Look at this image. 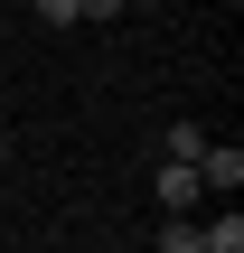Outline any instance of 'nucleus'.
Masks as SVG:
<instances>
[{
  "label": "nucleus",
  "instance_id": "nucleus-1",
  "mask_svg": "<svg viewBox=\"0 0 244 253\" xmlns=\"http://www.w3.org/2000/svg\"><path fill=\"white\" fill-rule=\"evenodd\" d=\"M197 188H226V197L244 188V150L235 141H207V150H197Z\"/></svg>",
  "mask_w": 244,
  "mask_h": 253
},
{
  "label": "nucleus",
  "instance_id": "nucleus-2",
  "mask_svg": "<svg viewBox=\"0 0 244 253\" xmlns=\"http://www.w3.org/2000/svg\"><path fill=\"white\" fill-rule=\"evenodd\" d=\"M197 253H244V216H235V207H226L216 225H197Z\"/></svg>",
  "mask_w": 244,
  "mask_h": 253
},
{
  "label": "nucleus",
  "instance_id": "nucleus-3",
  "mask_svg": "<svg viewBox=\"0 0 244 253\" xmlns=\"http://www.w3.org/2000/svg\"><path fill=\"white\" fill-rule=\"evenodd\" d=\"M150 188H160V207H188V197H197V169H179V160H160V178H150Z\"/></svg>",
  "mask_w": 244,
  "mask_h": 253
},
{
  "label": "nucleus",
  "instance_id": "nucleus-4",
  "mask_svg": "<svg viewBox=\"0 0 244 253\" xmlns=\"http://www.w3.org/2000/svg\"><path fill=\"white\" fill-rule=\"evenodd\" d=\"M197 150H207V131H197V122H179V131H169V160H179V169H197Z\"/></svg>",
  "mask_w": 244,
  "mask_h": 253
},
{
  "label": "nucleus",
  "instance_id": "nucleus-5",
  "mask_svg": "<svg viewBox=\"0 0 244 253\" xmlns=\"http://www.w3.org/2000/svg\"><path fill=\"white\" fill-rule=\"evenodd\" d=\"M150 253H197V225H160V244Z\"/></svg>",
  "mask_w": 244,
  "mask_h": 253
},
{
  "label": "nucleus",
  "instance_id": "nucleus-6",
  "mask_svg": "<svg viewBox=\"0 0 244 253\" xmlns=\"http://www.w3.org/2000/svg\"><path fill=\"white\" fill-rule=\"evenodd\" d=\"M0 160H9V131H0Z\"/></svg>",
  "mask_w": 244,
  "mask_h": 253
}]
</instances>
